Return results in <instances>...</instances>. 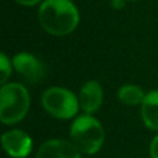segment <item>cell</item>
<instances>
[{
	"label": "cell",
	"instance_id": "9a60e30c",
	"mask_svg": "<svg viewBox=\"0 0 158 158\" xmlns=\"http://www.w3.org/2000/svg\"><path fill=\"white\" fill-rule=\"evenodd\" d=\"M126 2H135V0H126Z\"/></svg>",
	"mask_w": 158,
	"mask_h": 158
},
{
	"label": "cell",
	"instance_id": "5b68a950",
	"mask_svg": "<svg viewBox=\"0 0 158 158\" xmlns=\"http://www.w3.org/2000/svg\"><path fill=\"white\" fill-rule=\"evenodd\" d=\"M13 67L31 85L40 83L46 78V67L32 53H17L13 57Z\"/></svg>",
	"mask_w": 158,
	"mask_h": 158
},
{
	"label": "cell",
	"instance_id": "ba28073f",
	"mask_svg": "<svg viewBox=\"0 0 158 158\" xmlns=\"http://www.w3.org/2000/svg\"><path fill=\"white\" fill-rule=\"evenodd\" d=\"M103 87L97 81H87L79 92V106L85 111V114H94L98 111L103 104Z\"/></svg>",
	"mask_w": 158,
	"mask_h": 158
},
{
	"label": "cell",
	"instance_id": "8992f818",
	"mask_svg": "<svg viewBox=\"0 0 158 158\" xmlns=\"http://www.w3.org/2000/svg\"><path fill=\"white\" fill-rule=\"evenodd\" d=\"M2 144L11 158H27L32 151V139L21 129H11L3 133Z\"/></svg>",
	"mask_w": 158,
	"mask_h": 158
},
{
	"label": "cell",
	"instance_id": "7a4b0ae2",
	"mask_svg": "<svg viewBox=\"0 0 158 158\" xmlns=\"http://www.w3.org/2000/svg\"><path fill=\"white\" fill-rule=\"evenodd\" d=\"M69 137L75 147L81 151V154L98 153L104 143V129L97 118L93 115L83 114L74 119L69 129Z\"/></svg>",
	"mask_w": 158,
	"mask_h": 158
},
{
	"label": "cell",
	"instance_id": "7c38bea8",
	"mask_svg": "<svg viewBox=\"0 0 158 158\" xmlns=\"http://www.w3.org/2000/svg\"><path fill=\"white\" fill-rule=\"evenodd\" d=\"M150 158H158V135L150 143Z\"/></svg>",
	"mask_w": 158,
	"mask_h": 158
},
{
	"label": "cell",
	"instance_id": "3957f363",
	"mask_svg": "<svg viewBox=\"0 0 158 158\" xmlns=\"http://www.w3.org/2000/svg\"><path fill=\"white\" fill-rule=\"evenodd\" d=\"M29 93L21 83H6L0 89V121L4 125H15L28 114Z\"/></svg>",
	"mask_w": 158,
	"mask_h": 158
},
{
	"label": "cell",
	"instance_id": "52a82bcc",
	"mask_svg": "<svg viewBox=\"0 0 158 158\" xmlns=\"http://www.w3.org/2000/svg\"><path fill=\"white\" fill-rule=\"evenodd\" d=\"M35 158H82L81 151L72 142L64 139H52L44 142L36 151Z\"/></svg>",
	"mask_w": 158,
	"mask_h": 158
},
{
	"label": "cell",
	"instance_id": "6da1fadb",
	"mask_svg": "<svg viewBox=\"0 0 158 158\" xmlns=\"http://www.w3.org/2000/svg\"><path fill=\"white\" fill-rule=\"evenodd\" d=\"M39 24L53 36H65L77 29L81 15L71 0H44L39 7Z\"/></svg>",
	"mask_w": 158,
	"mask_h": 158
},
{
	"label": "cell",
	"instance_id": "5bb4252c",
	"mask_svg": "<svg viewBox=\"0 0 158 158\" xmlns=\"http://www.w3.org/2000/svg\"><path fill=\"white\" fill-rule=\"evenodd\" d=\"M126 0H112L111 2V6L115 8V10H121V8L125 6Z\"/></svg>",
	"mask_w": 158,
	"mask_h": 158
},
{
	"label": "cell",
	"instance_id": "277c9868",
	"mask_svg": "<svg viewBox=\"0 0 158 158\" xmlns=\"http://www.w3.org/2000/svg\"><path fill=\"white\" fill-rule=\"evenodd\" d=\"M43 108L57 119H71L75 118L79 110V98L71 90L60 86H53L44 90L42 94Z\"/></svg>",
	"mask_w": 158,
	"mask_h": 158
},
{
	"label": "cell",
	"instance_id": "30bf717a",
	"mask_svg": "<svg viewBox=\"0 0 158 158\" xmlns=\"http://www.w3.org/2000/svg\"><path fill=\"white\" fill-rule=\"evenodd\" d=\"M144 96V92L137 85L128 83L118 89V98L125 106H142Z\"/></svg>",
	"mask_w": 158,
	"mask_h": 158
},
{
	"label": "cell",
	"instance_id": "8fae6325",
	"mask_svg": "<svg viewBox=\"0 0 158 158\" xmlns=\"http://www.w3.org/2000/svg\"><path fill=\"white\" fill-rule=\"evenodd\" d=\"M11 64H13V61H10L7 56L2 53L0 54V82H2V85H6L8 77L11 75V67H13Z\"/></svg>",
	"mask_w": 158,
	"mask_h": 158
},
{
	"label": "cell",
	"instance_id": "4fadbf2b",
	"mask_svg": "<svg viewBox=\"0 0 158 158\" xmlns=\"http://www.w3.org/2000/svg\"><path fill=\"white\" fill-rule=\"evenodd\" d=\"M14 2H17L18 4H21V6L31 7V6H35V4H38V3H40L42 0H14Z\"/></svg>",
	"mask_w": 158,
	"mask_h": 158
},
{
	"label": "cell",
	"instance_id": "9c48e42d",
	"mask_svg": "<svg viewBox=\"0 0 158 158\" xmlns=\"http://www.w3.org/2000/svg\"><path fill=\"white\" fill-rule=\"evenodd\" d=\"M142 121L150 131H158V90L146 93L140 106Z\"/></svg>",
	"mask_w": 158,
	"mask_h": 158
}]
</instances>
